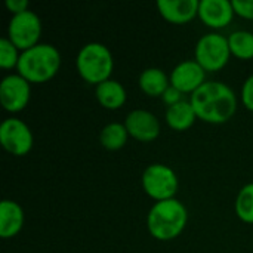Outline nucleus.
Wrapping results in <instances>:
<instances>
[{"mask_svg":"<svg viewBox=\"0 0 253 253\" xmlns=\"http://www.w3.org/2000/svg\"><path fill=\"white\" fill-rule=\"evenodd\" d=\"M28 6H30L28 0H6V9L12 15H18V13L28 10L30 9Z\"/></svg>","mask_w":253,"mask_h":253,"instance_id":"25","label":"nucleus"},{"mask_svg":"<svg viewBox=\"0 0 253 253\" xmlns=\"http://www.w3.org/2000/svg\"><path fill=\"white\" fill-rule=\"evenodd\" d=\"M236 215L240 221L253 224V182L243 185L236 197L234 203Z\"/></svg>","mask_w":253,"mask_h":253,"instance_id":"20","label":"nucleus"},{"mask_svg":"<svg viewBox=\"0 0 253 253\" xmlns=\"http://www.w3.org/2000/svg\"><path fill=\"white\" fill-rule=\"evenodd\" d=\"M165 119L170 129H173L176 132H184V130H188L196 123L197 114H196L191 102L182 99L178 104H173L166 108Z\"/></svg>","mask_w":253,"mask_h":253,"instance_id":"17","label":"nucleus"},{"mask_svg":"<svg viewBox=\"0 0 253 253\" xmlns=\"http://www.w3.org/2000/svg\"><path fill=\"white\" fill-rule=\"evenodd\" d=\"M170 84L176 87L182 95H193L199 87H202L206 80V71L196 59H187L179 62L170 71Z\"/></svg>","mask_w":253,"mask_h":253,"instance_id":"11","label":"nucleus"},{"mask_svg":"<svg viewBox=\"0 0 253 253\" xmlns=\"http://www.w3.org/2000/svg\"><path fill=\"white\" fill-rule=\"evenodd\" d=\"M199 0H159L157 9L163 19L184 25L199 16Z\"/></svg>","mask_w":253,"mask_h":253,"instance_id":"13","label":"nucleus"},{"mask_svg":"<svg viewBox=\"0 0 253 253\" xmlns=\"http://www.w3.org/2000/svg\"><path fill=\"white\" fill-rule=\"evenodd\" d=\"M125 126L129 132V136L139 142H153L162 132V125L157 116L141 108L132 110L126 116Z\"/></svg>","mask_w":253,"mask_h":253,"instance_id":"10","label":"nucleus"},{"mask_svg":"<svg viewBox=\"0 0 253 253\" xmlns=\"http://www.w3.org/2000/svg\"><path fill=\"white\" fill-rule=\"evenodd\" d=\"M21 52L19 49L7 39H0V67L3 70H12L18 67Z\"/></svg>","mask_w":253,"mask_h":253,"instance_id":"21","label":"nucleus"},{"mask_svg":"<svg viewBox=\"0 0 253 253\" xmlns=\"http://www.w3.org/2000/svg\"><path fill=\"white\" fill-rule=\"evenodd\" d=\"M31 98V83L21 74H7L0 82V104L7 113L22 111Z\"/></svg>","mask_w":253,"mask_h":253,"instance_id":"9","label":"nucleus"},{"mask_svg":"<svg viewBox=\"0 0 253 253\" xmlns=\"http://www.w3.org/2000/svg\"><path fill=\"white\" fill-rule=\"evenodd\" d=\"M190 102L197 119L209 125H222L233 119L237 111V95L224 82L208 80L191 96Z\"/></svg>","mask_w":253,"mask_h":253,"instance_id":"1","label":"nucleus"},{"mask_svg":"<svg viewBox=\"0 0 253 253\" xmlns=\"http://www.w3.org/2000/svg\"><path fill=\"white\" fill-rule=\"evenodd\" d=\"M0 144L9 154L24 157L33 150L34 135L24 120L9 117L0 125Z\"/></svg>","mask_w":253,"mask_h":253,"instance_id":"8","label":"nucleus"},{"mask_svg":"<svg viewBox=\"0 0 253 253\" xmlns=\"http://www.w3.org/2000/svg\"><path fill=\"white\" fill-rule=\"evenodd\" d=\"M162 101H163L168 107H170V105L178 104L179 101H182V93H181L176 87H173V86L170 84V86L168 87V90L163 93Z\"/></svg>","mask_w":253,"mask_h":253,"instance_id":"24","label":"nucleus"},{"mask_svg":"<svg viewBox=\"0 0 253 253\" xmlns=\"http://www.w3.org/2000/svg\"><path fill=\"white\" fill-rule=\"evenodd\" d=\"M231 55L242 61L253 59V31L237 30L228 36Z\"/></svg>","mask_w":253,"mask_h":253,"instance_id":"19","label":"nucleus"},{"mask_svg":"<svg viewBox=\"0 0 253 253\" xmlns=\"http://www.w3.org/2000/svg\"><path fill=\"white\" fill-rule=\"evenodd\" d=\"M142 190L154 202L176 199L179 179L176 172L165 163H153L147 166L141 176Z\"/></svg>","mask_w":253,"mask_h":253,"instance_id":"5","label":"nucleus"},{"mask_svg":"<svg viewBox=\"0 0 253 253\" xmlns=\"http://www.w3.org/2000/svg\"><path fill=\"white\" fill-rule=\"evenodd\" d=\"M138 86L139 89L151 98H162L163 93L168 90V87L170 86V79L166 74V71H163L159 67H150L145 68L139 77H138Z\"/></svg>","mask_w":253,"mask_h":253,"instance_id":"16","label":"nucleus"},{"mask_svg":"<svg viewBox=\"0 0 253 253\" xmlns=\"http://www.w3.org/2000/svg\"><path fill=\"white\" fill-rule=\"evenodd\" d=\"M95 96L105 110H119L126 104L127 92L119 80L108 79L95 86Z\"/></svg>","mask_w":253,"mask_h":253,"instance_id":"15","label":"nucleus"},{"mask_svg":"<svg viewBox=\"0 0 253 253\" xmlns=\"http://www.w3.org/2000/svg\"><path fill=\"white\" fill-rule=\"evenodd\" d=\"M25 222L22 206L15 200L4 199L0 205V237L7 240L21 233Z\"/></svg>","mask_w":253,"mask_h":253,"instance_id":"14","label":"nucleus"},{"mask_svg":"<svg viewBox=\"0 0 253 253\" xmlns=\"http://www.w3.org/2000/svg\"><path fill=\"white\" fill-rule=\"evenodd\" d=\"M240 98H242V104L249 110L253 111V74H251L243 86H242V92H240Z\"/></svg>","mask_w":253,"mask_h":253,"instance_id":"22","label":"nucleus"},{"mask_svg":"<svg viewBox=\"0 0 253 253\" xmlns=\"http://www.w3.org/2000/svg\"><path fill=\"white\" fill-rule=\"evenodd\" d=\"M76 70L86 83L98 86L111 79L114 70L113 53L107 44L89 42L80 47L76 56Z\"/></svg>","mask_w":253,"mask_h":253,"instance_id":"4","label":"nucleus"},{"mask_svg":"<svg viewBox=\"0 0 253 253\" xmlns=\"http://www.w3.org/2000/svg\"><path fill=\"white\" fill-rule=\"evenodd\" d=\"M61 68V53L50 43H39L21 52L16 73L31 84L52 80Z\"/></svg>","mask_w":253,"mask_h":253,"instance_id":"3","label":"nucleus"},{"mask_svg":"<svg viewBox=\"0 0 253 253\" xmlns=\"http://www.w3.org/2000/svg\"><path fill=\"white\" fill-rule=\"evenodd\" d=\"M188 224V211L178 199L156 202L147 215V228L151 237L159 242L178 239Z\"/></svg>","mask_w":253,"mask_h":253,"instance_id":"2","label":"nucleus"},{"mask_svg":"<svg viewBox=\"0 0 253 253\" xmlns=\"http://www.w3.org/2000/svg\"><path fill=\"white\" fill-rule=\"evenodd\" d=\"M129 139V132L125 126V123H108L101 129L99 133V142L105 150L117 151L122 150Z\"/></svg>","mask_w":253,"mask_h":253,"instance_id":"18","label":"nucleus"},{"mask_svg":"<svg viewBox=\"0 0 253 253\" xmlns=\"http://www.w3.org/2000/svg\"><path fill=\"white\" fill-rule=\"evenodd\" d=\"M236 15L253 21V0H233Z\"/></svg>","mask_w":253,"mask_h":253,"instance_id":"23","label":"nucleus"},{"mask_svg":"<svg viewBox=\"0 0 253 253\" xmlns=\"http://www.w3.org/2000/svg\"><path fill=\"white\" fill-rule=\"evenodd\" d=\"M234 15V6L230 0H202L199 4L200 21L212 30L225 28L231 24Z\"/></svg>","mask_w":253,"mask_h":253,"instance_id":"12","label":"nucleus"},{"mask_svg":"<svg viewBox=\"0 0 253 253\" xmlns=\"http://www.w3.org/2000/svg\"><path fill=\"white\" fill-rule=\"evenodd\" d=\"M231 50L228 37L219 33H208L202 36L194 47V59L206 73L221 71L230 61Z\"/></svg>","mask_w":253,"mask_h":253,"instance_id":"6","label":"nucleus"},{"mask_svg":"<svg viewBox=\"0 0 253 253\" xmlns=\"http://www.w3.org/2000/svg\"><path fill=\"white\" fill-rule=\"evenodd\" d=\"M42 36V21L39 15L28 9L22 13L12 15L7 24V39L21 50L39 44Z\"/></svg>","mask_w":253,"mask_h":253,"instance_id":"7","label":"nucleus"}]
</instances>
